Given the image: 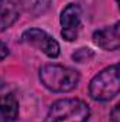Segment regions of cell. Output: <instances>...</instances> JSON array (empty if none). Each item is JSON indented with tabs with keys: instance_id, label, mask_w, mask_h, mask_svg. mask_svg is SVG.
Listing matches in <instances>:
<instances>
[{
	"instance_id": "12",
	"label": "cell",
	"mask_w": 120,
	"mask_h": 122,
	"mask_svg": "<svg viewBox=\"0 0 120 122\" xmlns=\"http://www.w3.org/2000/svg\"><path fill=\"white\" fill-rule=\"evenodd\" d=\"M7 56H9V47L3 41H0V61L4 60Z\"/></svg>"
},
{
	"instance_id": "1",
	"label": "cell",
	"mask_w": 120,
	"mask_h": 122,
	"mask_svg": "<svg viewBox=\"0 0 120 122\" xmlns=\"http://www.w3.org/2000/svg\"><path fill=\"white\" fill-rule=\"evenodd\" d=\"M79 78L76 70L60 64H47L40 68L41 84L52 92H69L75 90Z\"/></svg>"
},
{
	"instance_id": "9",
	"label": "cell",
	"mask_w": 120,
	"mask_h": 122,
	"mask_svg": "<svg viewBox=\"0 0 120 122\" xmlns=\"http://www.w3.org/2000/svg\"><path fill=\"white\" fill-rule=\"evenodd\" d=\"M20 1H21V9H24L26 11L34 16L44 13L50 6V0H20Z\"/></svg>"
},
{
	"instance_id": "2",
	"label": "cell",
	"mask_w": 120,
	"mask_h": 122,
	"mask_svg": "<svg viewBox=\"0 0 120 122\" xmlns=\"http://www.w3.org/2000/svg\"><path fill=\"white\" fill-rule=\"evenodd\" d=\"M89 105L78 98H64L55 101L44 122H86L89 119Z\"/></svg>"
},
{
	"instance_id": "11",
	"label": "cell",
	"mask_w": 120,
	"mask_h": 122,
	"mask_svg": "<svg viewBox=\"0 0 120 122\" xmlns=\"http://www.w3.org/2000/svg\"><path fill=\"white\" fill-rule=\"evenodd\" d=\"M110 119L112 122H120V105H115V108L110 112Z\"/></svg>"
},
{
	"instance_id": "10",
	"label": "cell",
	"mask_w": 120,
	"mask_h": 122,
	"mask_svg": "<svg viewBox=\"0 0 120 122\" xmlns=\"http://www.w3.org/2000/svg\"><path fill=\"white\" fill-rule=\"evenodd\" d=\"M92 57H93V53H92L90 48H79L78 51H75L72 54V58L76 62H85L89 58H92Z\"/></svg>"
},
{
	"instance_id": "5",
	"label": "cell",
	"mask_w": 120,
	"mask_h": 122,
	"mask_svg": "<svg viewBox=\"0 0 120 122\" xmlns=\"http://www.w3.org/2000/svg\"><path fill=\"white\" fill-rule=\"evenodd\" d=\"M81 19H82V11L81 7L75 3H69L62 11H61V26L62 31L61 36L66 41H75L79 36L81 30Z\"/></svg>"
},
{
	"instance_id": "7",
	"label": "cell",
	"mask_w": 120,
	"mask_h": 122,
	"mask_svg": "<svg viewBox=\"0 0 120 122\" xmlns=\"http://www.w3.org/2000/svg\"><path fill=\"white\" fill-rule=\"evenodd\" d=\"M21 14L20 0H0V33L10 29Z\"/></svg>"
},
{
	"instance_id": "6",
	"label": "cell",
	"mask_w": 120,
	"mask_h": 122,
	"mask_svg": "<svg viewBox=\"0 0 120 122\" xmlns=\"http://www.w3.org/2000/svg\"><path fill=\"white\" fill-rule=\"evenodd\" d=\"M93 43L106 51H116L120 47V23L99 29L93 33Z\"/></svg>"
},
{
	"instance_id": "13",
	"label": "cell",
	"mask_w": 120,
	"mask_h": 122,
	"mask_svg": "<svg viewBox=\"0 0 120 122\" xmlns=\"http://www.w3.org/2000/svg\"><path fill=\"white\" fill-rule=\"evenodd\" d=\"M1 87H3V82H1V80H0V88H1Z\"/></svg>"
},
{
	"instance_id": "4",
	"label": "cell",
	"mask_w": 120,
	"mask_h": 122,
	"mask_svg": "<svg viewBox=\"0 0 120 122\" xmlns=\"http://www.w3.org/2000/svg\"><path fill=\"white\" fill-rule=\"evenodd\" d=\"M21 41L38 48L40 51H42L50 58H57L61 53L58 41L52 36H50L47 31L40 30V29H28V30H26L21 34Z\"/></svg>"
},
{
	"instance_id": "8",
	"label": "cell",
	"mask_w": 120,
	"mask_h": 122,
	"mask_svg": "<svg viewBox=\"0 0 120 122\" xmlns=\"http://www.w3.org/2000/svg\"><path fill=\"white\" fill-rule=\"evenodd\" d=\"M18 99L14 94L0 95V122H14L18 118Z\"/></svg>"
},
{
	"instance_id": "3",
	"label": "cell",
	"mask_w": 120,
	"mask_h": 122,
	"mask_svg": "<svg viewBox=\"0 0 120 122\" xmlns=\"http://www.w3.org/2000/svg\"><path fill=\"white\" fill-rule=\"evenodd\" d=\"M120 91L119 65L113 64L97 72L89 82V95L92 99L107 102Z\"/></svg>"
}]
</instances>
